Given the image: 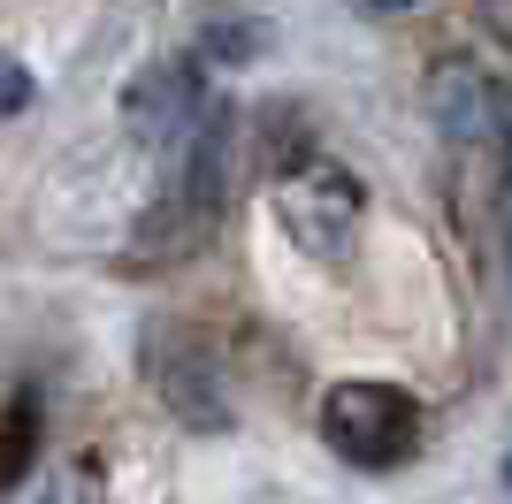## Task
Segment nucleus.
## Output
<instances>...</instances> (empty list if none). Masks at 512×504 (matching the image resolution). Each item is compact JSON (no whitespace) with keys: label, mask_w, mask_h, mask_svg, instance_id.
Here are the masks:
<instances>
[{"label":"nucleus","mask_w":512,"mask_h":504,"mask_svg":"<svg viewBox=\"0 0 512 504\" xmlns=\"http://www.w3.org/2000/svg\"><path fill=\"white\" fill-rule=\"evenodd\" d=\"M222 199H230V115H199V130L176 146V168L161 176V191H153V207L138 214V245H130V260L138 268H169V260H192L199 245L214 237V222H222Z\"/></svg>","instance_id":"f257e3e1"},{"label":"nucleus","mask_w":512,"mask_h":504,"mask_svg":"<svg viewBox=\"0 0 512 504\" xmlns=\"http://www.w3.org/2000/svg\"><path fill=\"white\" fill-rule=\"evenodd\" d=\"M321 443L360 474H390L421 451V405L390 382H337L321 398Z\"/></svg>","instance_id":"f03ea898"},{"label":"nucleus","mask_w":512,"mask_h":504,"mask_svg":"<svg viewBox=\"0 0 512 504\" xmlns=\"http://www.w3.org/2000/svg\"><path fill=\"white\" fill-rule=\"evenodd\" d=\"M146 382L169 398V413L192 420V428H222V420H230L222 367H214V352L192 329H146Z\"/></svg>","instance_id":"7ed1b4c3"},{"label":"nucleus","mask_w":512,"mask_h":504,"mask_svg":"<svg viewBox=\"0 0 512 504\" xmlns=\"http://www.w3.org/2000/svg\"><path fill=\"white\" fill-rule=\"evenodd\" d=\"M276 222L299 237L314 260H337V245L352 237V222H360V191L344 184V176H329V168H306V176L276 184Z\"/></svg>","instance_id":"20e7f679"},{"label":"nucleus","mask_w":512,"mask_h":504,"mask_svg":"<svg viewBox=\"0 0 512 504\" xmlns=\"http://www.w3.org/2000/svg\"><path fill=\"white\" fill-rule=\"evenodd\" d=\"M123 115H130V138L138 146H184L199 130V77H192V62H153V69H138L130 77V92H123Z\"/></svg>","instance_id":"39448f33"},{"label":"nucleus","mask_w":512,"mask_h":504,"mask_svg":"<svg viewBox=\"0 0 512 504\" xmlns=\"http://www.w3.org/2000/svg\"><path fill=\"white\" fill-rule=\"evenodd\" d=\"M428 100H436V130H444V146H451V153L490 146L497 100H490V77H482V69L444 62V69H436V84H428Z\"/></svg>","instance_id":"423d86ee"},{"label":"nucleus","mask_w":512,"mask_h":504,"mask_svg":"<svg viewBox=\"0 0 512 504\" xmlns=\"http://www.w3.org/2000/svg\"><path fill=\"white\" fill-rule=\"evenodd\" d=\"M31 459H39V390H16L0 413V497L31 474Z\"/></svg>","instance_id":"0eeeda50"},{"label":"nucleus","mask_w":512,"mask_h":504,"mask_svg":"<svg viewBox=\"0 0 512 504\" xmlns=\"http://www.w3.org/2000/svg\"><path fill=\"white\" fill-rule=\"evenodd\" d=\"M39 504H107V474H100V459H69L62 474L39 489Z\"/></svg>","instance_id":"6e6552de"},{"label":"nucleus","mask_w":512,"mask_h":504,"mask_svg":"<svg viewBox=\"0 0 512 504\" xmlns=\"http://www.w3.org/2000/svg\"><path fill=\"white\" fill-rule=\"evenodd\" d=\"M31 100H39V77H31L8 46H0V123H8V115H23Z\"/></svg>","instance_id":"1a4fd4ad"},{"label":"nucleus","mask_w":512,"mask_h":504,"mask_svg":"<svg viewBox=\"0 0 512 504\" xmlns=\"http://www.w3.org/2000/svg\"><path fill=\"white\" fill-rule=\"evenodd\" d=\"M505 260H512V184H505Z\"/></svg>","instance_id":"9d476101"},{"label":"nucleus","mask_w":512,"mask_h":504,"mask_svg":"<svg viewBox=\"0 0 512 504\" xmlns=\"http://www.w3.org/2000/svg\"><path fill=\"white\" fill-rule=\"evenodd\" d=\"M367 8H413V0H367Z\"/></svg>","instance_id":"9b49d317"},{"label":"nucleus","mask_w":512,"mask_h":504,"mask_svg":"<svg viewBox=\"0 0 512 504\" xmlns=\"http://www.w3.org/2000/svg\"><path fill=\"white\" fill-rule=\"evenodd\" d=\"M505 489H512V451H505Z\"/></svg>","instance_id":"f8f14e48"}]
</instances>
